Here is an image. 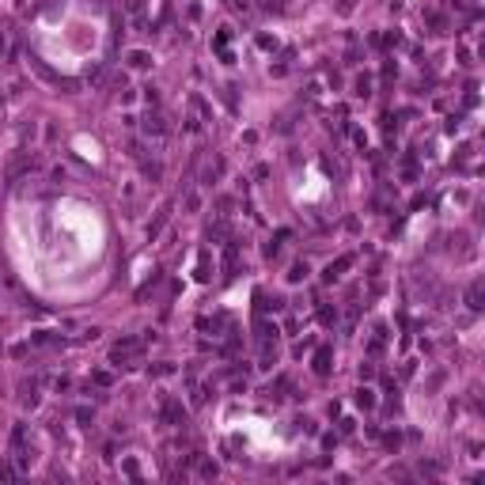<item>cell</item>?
I'll return each instance as SVG.
<instances>
[{
    "label": "cell",
    "instance_id": "1",
    "mask_svg": "<svg viewBox=\"0 0 485 485\" xmlns=\"http://www.w3.org/2000/svg\"><path fill=\"white\" fill-rule=\"evenodd\" d=\"M141 353H144V341H141V338H121V341L114 345L110 360H114L118 368H129V360H137Z\"/></svg>",
    "mask_w": 485,
    "mask_h": 485
},
{
    "label": "cell",
    "instance_id": "2",
    "mask_svg": "<svg viewBox=\"0 0 485 485\" xmlns=\"http://www.w3.org/2000/svg\"><path fill=\"white\" fill-rule=\"evenodd\" d=\"M159 417H163V425H186V410L178 406V402H163Z\"/></svg>",
    "mask_w": 485,
    "mask_h": 485
},
{
    "label": "cell",
    "instance_id": "3",
    "mask_svg": "<svg viewBox=\"0 0 485 485\" xmlns=\"http://www.w3.org/2000/svg\"><path fill=\"white\" fill-rule=\"evenodd\" d=\"M349 266H353V254H341L338 262H330V266H326V273H322V281H326V285H334V281H338V277H341V273L349 269Z\"/></svg>",
    "mask_w": 485,
    "mask_h": 485
},
{
    "label": "cell",
    "instance_id": "4",
    "mask_svg": "<svg viewBox=\"0 0 485 485\" xmlns=\"http://www.w3.org/2000/svg\"><path fill=\"white\" fill-rule=\"evenodd\" d=\"M466 307H470V311H485V285L482 281H474V285L466 288Z\"/></svg>",
    "mask_w": 485,
    "mask_h": 485
},
{
    "label": "cell",
    "instance_id": "5",
    "mask_svg": "<svg viewBox=\"0 0 485 485\" xmlns=\"http://www.w3.org/2000/svg\"><path fill=\"white\" fill-rule=\"evenodd\" d=\"M27 61H30V69L38 72V76H42L46 84H57V87H61V76H57V72H53V69H49V65H46L42 57H27Z\"/></svg>",
    "mask_w": 485,
    "mask_h": 485
},
{
    "label": "cell",
    "instance_id": "6",
    "mask_svg": "<svg viewBox=\"0 0 485 485\" xmlns=\"http://www.w3.org/2000/svg\"><path fill=\"white\" fill-rule=\"evenodd\" d=\"M330 360H334V353H330L326 345L315 353V360H311V368H315V375H330Z\"/></svg>",
    "mask_w": 485,
    "mask_h": 485
},
{
    "label": "cell",
    "instance_id": "7",
    "mask_svg": "<svg viewBox=\"0 0 485 485\" xmlns=\"http://www.w3.org/2000/svg\"><path fill=\"white\" fill-rule=\"evenodd\" d=\"M144 133H148V137H163V133H167L163 114H148V118H144Z\"/></svg>",
    "mask_w": 485,
    "mask_h": 485
},
{
    "label": "cell",
    "instance_id": "8",
    "mask_svg": "<svg viewBox=\"0 0 485 485\" xmlns=\"http://www.w3.org/2000/svg\"><path fill=\"white\" fill-rule=\"evenodd\" d=\"M19 390H23V394H19V402H23V406H30V410H34V406H38V387H34V383H23V387H19Z\"/></svg>",
    "mask_w": 485,
    "mask_h": 485
},
{
    "label": "cell",
    "instance_id": "9",
    "mask_svg": "<svg viewBox=\"0 0 485 485\" xmlns=\"http://www.w3.org/2000/svg\"><path fill=\"white\" fill-rule=\"evenodd\" d=\"M277 322H258V341H277Z\"/></svg>",
    "mask_w": 485,
    "mask_h": 485
},
{
    "label": "cell",
    "instance_id": "10",
    "mask_svg": "<svg viewBox=\"0 0 485 485\" xmlns=\"http://www.w3.org/2000/svg\"><path fill=\"white\" fill-rule=\"evenodd\" d=\"M167 213H171V205H163V213H159L156 220H152V224H148V239H156L159 231H163V224H167Z\"/></svg>",
    "mask_w": 485,
    "mask_h": 485
},
{
    "label": "cell",
    "instance_id": "11",
    "mask_svg": "<svg viewBox=\"0 0 485 485\" xmlns=\"http://www.w3.org/2000/svg\"><path fill=\"white\" fill-rule=\"evenodd\" d=\"M357 406L360 410H371V406H375V390H371V387H360L357 390Z\"/></svg>",
    "mask_w": 485,
    "mask_h": 485
},
{
    "label": "cell",
    "instance_id": "12",
    "mask_svg": "<svg viewBox=\"0 0 485 485\" xmlns=\"http://www.w3.org/2000/svg\"><path fill=\"white\" fill-rule=\"evenodd\" d=\"M353 95H357V99H368V95H371V76H357V84H353Z\"/></svg>",
    "mask_w": 485,
    "mask_h": 485
},
{
    "label": "cell",
    "instance_id": "13",
    "mask_svg": "<svg viewBox=\"0 0 485 485\" xmlns=\"http://www.w3.org/2000/svg\"><path fill=\"white\" fill-rule=\"evenodd\" d=\"M129 65H133V69H148V65H152V57H148L144 49H133V53H129Z\"/></svg>",
    "mask_w": 485,
    "mask_h": 485
},
{
    "label": "cell",
    "instance_id": "14",
    "mask_svg": "<svg viewBox=\"0 0 485 485\" xmlns=\"http://www.w3.org/2000/svg\"><path fill=\"white\" fill-rule=\"evenodd\" d=\"M141 171H144V178H148V182H159V178H163V167H159L156 159H152V163H144Z\"/></svg>",
    "mask_w": 485,
    "mask_h": 485
},
{
    "label": "cell",
    "instance_id": "15",
    "mask_svg": "<svg viewBox=\"0 0 485 485\" xmlns=\"http://www.w3.org/2000/svg\"><path fill=\"white\" fill-rule=\"evenodd\" d=\"M303 277H307V262H296V266L288 269V281H292V285H300Z\"/></svg>",
    "mask_w": 485,
    "mask_h": 485
},
{
    "label": "cell",
    "instance_id": "16",
    "mask_svg": "<svg viewBox=\"0 0 485 485\" xmlns=\"http://www.w3.org/2000/svg\"><path fill=\"white\" fill-rule=\"evenodd\" d=\"M125 12L141 23V19H144V0H125Z\"/></svg>",
    "mask_w": 485,
    "mask_h": 485
},
{
    "label": "cell",
    "instance_id": "17",
    "mask_svg": "<svg viewBox=\"0 0 485 485\" xmlns=\"http://www.w3.org/2000/svg\"><path fill=\"white\" fill-rule=\"evenodd\" d=\"M318 322H322V326H334V322H338V311H334V307H318Z\"/></svg>",
    "mask_w": 485,
    "mask_h": 485
},
{
    "label": "cell",
    "instance_id": "18",
    "mask_svg": "<svg viewBox=\"0 0 485 485\" xmlns=\"http://www.w3.org/2000/svg\"><path fill=\"white\" fill-rule=\"evenodd\" d=\"M213 273H209V254H201L197 258V281H209Z\"/></svg>",
    "mask_w": 485,
    "mask_h": 485
},
{
    "label": "cell",
    "instance_id": "19",
    "mask_svg": "<svg viewBox=\"0 0 485 485\" xmlns=\"http://www.w3.org/2000/svg\"><path fill=\"white\" fill-rule=\"evenodd\" d=\"M23 440H27V425H15L12 428V447H23Z\"/></svg>",
    "mask_w": 485,
    "mask_h": 485
},
{
    "label": "cell",
    "instance_id": "20",
    "mask_svg": "<svg viewBox=\"0 0 485 485\" xmlns=\"http://www.w3.org/2000/svg\"><path fill=\"white\" fill-rule=\"evenodd\" d=\"M197 474H201V478H216V462L201 459V462H197Z\"/></svg>",
    "mask_w": 485,
    "mask_h": 485
},
{
    "label": "cell",
    "instance_id": "21",
    "mask_svg": "<svg viewBox=\"0 0 485 485\" xmlns=\"http://www.w3.org/2000/svg\"><path fill=\"white\" fill-rule=\"evenodd\" d=\"M428 23H432V34H443V30H447V19H443V15H428Z\"/></svg>",
    "mask_w": 485,
    "mask_h": 485
},
{
    "label": "cell",
    "instance_id": "22",
    "mask_svg": "<svg viewBox=\"0 0 485 485\" xmlns=\"http://www.w3.org/2000/svg\"><path fill=\"white\" fill-rule=\"evenodd\" d=\"M91 379H95V383H99V387H110V383H114V375H110V371H106V368H99V371H95V375H91Z\"/></svg>",
    "mask_w": 485,
    "mask_h": 485
},
{
    "label": "cell",
    "instance_id": "23",
    "mask_svg": "<svg viewBox=\"0 0 485 485\" xmlns=\"http://www.w3.org/2000/svg\"><path fill=\"white\" fill-rule=\"evenodd\" d=\"M228 38H231V30H228V27H224V30H220V34L213 38V46L220 49V53H224V46H228Z\"/></svg>",
    "mask_w": 485,
    "mask_h": 485
},
{
    "label": "cell",
    "instance_id": "24",
    "mask_svg": "<svg viewBox=\"0 0 485 485\" xmlns=\"http://www.w3.org/2000/svg\"><path fill=\"white\" fill-rule=\"evenodd\" d=\"M383 443L390 447V451H398V447H402V436H398V432H387V436H383Z\"/></svg>",
    "mask_w": 485,
    "mask_h": 485
},
{
    "label": "cell",
    "instance_id": "25",
    "mask_svg": "<svg viewBox=\"0 0 485 485\" xmlns=\"http://www.w3.org/2000/svg\"><path fill=\"white\" fill-rule=\"evenodd\" d=\"M76 421H80V425H91V421H95V413H91L87 406H80V410H76Z\"/></svg>",
    "mask_w": 485,
    "mask_h": 485
},
{
    "label": "cell",
    "instance_id": "26",
    "mask_svg": "<svg viewBox=\"0 0 485 485\" xmlns=\"http://www.w3.org/2000/svg\"><path fill=\"white\" fill-rule=\"evenodd\" d=\"M174 371V364H167V360H163V364H156V368H152V375H171Z\"/></svg>",
    "mask_w": 485,
    "mask_h": 485
},
{
    "label": "cell",
    "instance_id": "27",
    "mask_svg": "<svg viewBox=\"0 0 485 485\" xmlns=\"http://www.w3.org/2000/svg\"><path fill=\"white\" fill-rule=\"evenodd\" d=\"M144 99H148V106H156V102H159V91H156V87H144Z\"/></svg>",
    "mask_w": 485,
    "mask_h": 485
},
{
    "label": "cell",
    "instance_id": "28",
    "mask_svg": "<svg viewBox=\"0 0 485 485\" xmlns=\"http://www.w3.org/2000/svg\"><path fill=\"white\" fill-rule=\"evenodd\" d=\"M186 209H190V213H197V209H201V197H197V194H190V197H186Z\"/></svg>",
    "mask_w": 485,
    "mask_h": 485
},
{
    "label": "cell",
    "instance_id": "29",
    "mask_svg": "<svg viewBox=\"0 0 485 485\" xmlns=\"http://www.w3.org/2000/svg\"><path fill=\"white\" fill-rule=\"evenodd\" d=\"M258 46H262V49H273V46H277V42H273L269 34H258Z\"/></svg>",
    "mask_w": 485,
    "mask_h": 485
},
{
    "label": "cell",
    "instance_id": "30",
    "mask_svg": "<svg viewBox=\"0 0 485 485\" xmlns=\"http://www.w3.org/2000/svg\"><path fill=\"white\" fill-rule=\"evenodd\" d=\"M474 216H478V220H482V224H485V205H482V209H478V213H474Z\"/></svg>",
    "mask_w": 485,
    "mask_h": 485
}]
</instances>
